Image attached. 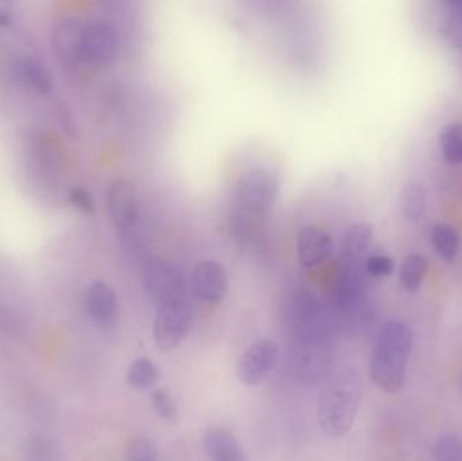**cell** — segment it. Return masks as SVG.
Segmentation results:
<instances>
[{
    "mask_svg": "<svg viewBox=\"0 0 462 461\" xmlns=\"http://www.w3.org/2000/svg\"><path fill=\"white\" fill-rule=\"evenodd\" d=\"M414 335L401 321H390L380 329L371 359V378L387 394L402 392Z\"/></svg>",
    "mask_w": 462,
    "mask_h": 461,
    "instance_id": "cell-1",
    "label": "cell"
},
{
    "mask_svg": "<svg viewBox=\"0 0 462 461\" xmlns=\"http://www.w3.org/2000/svg\"><path fill=\"white\" fill-rule=\"evenodd\" d=\"M361 401L357 375L344 373L330 382L318 402V422L330 438L346 436L353 428Z\"/></svg>",
    "mask_w": 462,
    "mask_h": 461,
    "instance_id": "cell-2",
    "label": "cell"
},
{
    "mask_svg": "<svg viewBox=\"0 0 462 461\" xmlns=\"http://www.w3.org/2000/svg\"><path fill=\"white\" fill-rule=\"evenodd\" d=\"M279 189L280 178L273 171L265 168L246 171L239 176L234 187L231 213L257 221L271 210Z\"/></svg>",
    "mask_w": 462,
    "mask_h": 461,
    "instance_id": "cell-3",
    "label": "cell"
},
{
    "mask_svg": "<svg viewBox=\"0 0 462 461\" xmlns=\"http://www.w3.org/2000/svg\"><path fill=\"white\" fill-rule=\"evenodd\" d=\"M192 324L191 306L187 300L159 306L153 322V340L162 351L178 348Z\"/></svg>",
    "mask_w": 462,
    "mask_h": 461,
    "instance_id": "cell-4",
    "label": "cell"
},
{
    "mask_svg": "<svg viewBox=\"0 0 462 461\" xmlns=\"http://www.w3.org/2000/svg\"><path fill=\"white\" fill-rule=\"evenodd\" d=\"M292 364L296 375L304 383L325 381L331 370V352L325 337L299 338Z\"/></svg>",
    "mask_w": 462,
    "mask_h": 461,
    "instance_id": "cell-5",
    "label": "cell"
},
{
    "mask_svg": "<svg viewBox=\"0 0 462 461\" xmlns=\"http://www.w3.org/2000/svg\"><path fill=\"white\" fill-rule=\"evenodd\" d=\"M143 287L159 306L186 300V275L172 263L157 262L149 265L143 273Z\"/></svg>",
    "mask_w": 462,
    "mask_h": 461,
    "instance_id": "cell-6",
    "label": "cell"
},
{
    "mask_svg": "<svg viewBox=\"0 0 462 461\" xmlns=\"http://www.w3.org/2000/svg\"><path fill=\"white\" fill-rule=\"evenodd\" d=\"M119 51V34L108 22H94L84 26L81 60L92 65L113 64Z\"/></svg>",
    "mask_w": 462,
    "mask_h": 461,
    "instance_id": "cell-7",
    "label": "cell"
},
{
    "mask_svg": "<svg viewBox=\"0 0 462 461\" xmlns=\"http://www.w3.org/2000/svg\"><path fill=\"white\" fill-rule=\"evenodd\" d=\"M108 217L121 233H127L137 224L140 199L134 184L127 179H116L107 189Z\"/></svg>",
    "mask_w": 462,
    "mask_h": 461,
    "instance_id": "cell-8",
    "label": "cell"
},
{
    "mask_svg": "<svg viewBox=\"0 0 462 461\" xmlns=\"http://www.w3.org/2000/svg\"><path fill=\"white\" fill-rule=\"evenodd\" d=\"M279 359V346L274 341L260 340L250 346L236 363V376L245 386H257L265 381Z\"/></svg>",
    "mask_w": 462,
    "mask_h": 461,
    "instance_id": "cell-9",
    "label": "cell"
},
{
    "mask_svg": "<svg viewBox=\"0 0 462 461\" xmlns=\"http://www.w3.org/2000/svg\"><path fill=\"white\" fill-rule=\"evenodd\" d=\"M192 291L205 303H219L226 297L229 279L224 265L213 260H203L192 270Z\"/></svg>",
    "mask_w": 462,
    "mask_h": 461,
    "instance_id": "cell-10",
    "label": "cell"
},
{
    "mask_svg": "<svg viewBox=\"0 0 462 461\" xmlns=\"http://www.w3.org/2000/svg\"><path fill=\"white\" fill-rule=\"evenodd\" d=\"M84 26L75 18H64L54 24L51 46L57 59L64 67L75 68L81 60V41Z\"/></svg>",
    "mask_w": 462,
    "mask_h": 461,
    "instance_id": "cell-11",
    "label": "cell"
},
{
    "mask_svg": "<svg viewBox=\"0 0 462 461\" xmlns=\"http://www.w3.org/2000/svg\"><path fill=\"white\" fill-rule=\"evenodd\" d=\"M334 252L331 235L320 227L307 226L299 232L296 238V254L304 268H315L325 263Z\"/></svg>",
    "mask_w": 462,
    "mask_h": 461,
    "instance_id": "cell-12",
    "label": "cell"
},
{
    "mask_svg": "<svg viewBox=\"0 0 462 461\" xmlns=\"http://www.w3.org/2000/svg\"><path fill=\"white\" fill-rule=\"evenodd\" d=\"M203 444L211 461H249L238 438L227 428H208Z\"/></svg>",
    "mask_w": 462,
    "mask_h": 461,
    "instance_id": "cell-13",
    "label": "cell"
},
{
    "mask_svg": "<svg viewBox=\"0 0 462 461\" xmlns=\"http://www.w3.org/2000/svg\"><path fill=\"white\" fill-rule=\"evenodd\" d=\"M87 309L100 325H110L118 311L116 291L105 281H95L87 292Z\"/></svg>",
    "mask_w": 462,
    "mask_h": 461,
    "instance_id": "cell-14",
    "label": "cell"
},
{
    "mask_svg": "<svg viewBox=\"0 0 462 461\" xmlns=\"http://www.w3.org/2000/svg\"><path fill=\"white\" fill-rule=\"evenodd\" d=\"M374 238V226L368 222H357L350 225L342 235L341 256L345 262L355 263L368 251Z\"/></svg>",
    "mask_w": 462,
    "mask_h": 461,
    "instance_id": "cell-15",
    "label": "cell"
},
{
    "mask_svg": "<svg viewBox=\"0 0 462 461\" xmlns=\"http://www.w3.org/2000/svg\"><path fill=\"white\" fill-rule=\"evenodd\" d=\"M401 208L410 222L422 221L428 208V189L420 181L406 184L401 192Z\"/></svg>",
    "mask_w": 462,
    "mask_h": 461,
    "instance_id": "cell-16",
    "label": "cell"
},
{
    "mask_svg": "<svg viewBox=\"0 0 462 461\" xmlns=\"http://www.w3.org/2000/svg\"><path fill=\"white\" fill-rule=\"evenodd\" d=\"M431 243H433L434 251L442 260L447 263L455 262L460 248V235L456 227L445 222L434 225L431 230Z\"/></svg>",
    "mask_w": 462,
    "mask_h": 461,
    "instance_id": "cell-17",
    "label": "cell"
},
{
    "mask_svg": "<svg viewBox=\"0 0 462 461\" xmlns=\"http://www.w3.org/2000/svg\"><path fill=\"white\" fill-rule=\"evenodd\" d=\"M19 69L24 80L34 91L41 95H48L53 89V80L48 68L35 59V57H23L19 61Z\"/></svg>",
    "mask_w": 462,
    "mask_h": 461,
    "instance_id": "cell-18",
    "label": "cell"
},
{
    "mask_svg": "<svg viewBox=\"0 0 462 461\" xmlns=\"http://www.w3.org/2000/svg\"><path fill=\"white\" fill-rule=\"evenodd\" d=\"M429 270V262L423 254H411L404 257L399 270L402 287L406 291L415 292L422 286Z\"/></svg>",
    "mask_w": 462,
    "mask_h": 461,
    "instance_id": "cell-19",
    "label": "cell"
},
{
    "mask_svg": "<svg viewBox=\"0 0 462 461\" xmlns=\"http://www.w3.org/2000/svg\"><path fill=\"white\" fill-rule=\"evenodd\" d=\"M159 381V368L148 357H138L127 370V383L138 392L152 389Z\"/></svg>",
    "mask_w": 462,
    "mask_h": 461,
    "instance_id": "cell-20",
    "label": "cell"
},
{
    "mask_svg": "<svg viewBox=\"0 0 462 461\" xmlns=\"http://www.w3.org/2000/svg\"><path fill=\"white\" fill-rule=\"evenodd\" d=\"M439 146L444 159L450 165L462 164V124H450L445 127L439 135Z\"/></svg>",
    "mask_w": 462,
    "mask_h": 461,
    "instance_id": "cell-21",
    "label": "cell"
},
{
    "mask_svg": "<svg viewBox=\"0 0 462 461\" xmlns=\"http://www.w3.org/2000/svg\"><path fill=\"white\" fill-rule=\"evenodd\" d=\"M151 403L157 416L168 422L178 420L179 410L170 392L164 389H154L151 395Z\"/></svg>",
    "mask_w": 462,
    "mask_h": 461,
    "instance_id": "cell-22",
    "label": "cell"
},
{
    "mask_svg": "<svg viewBox=\"0 0 462 461\" xmlns=\"http://www.w3.org/2000/svg\"><path fill=\"white\" fill-rule=\"evenodd\" d=\"M436 461H462V440L456 436H442L434 444Z\"/></svg>",
    "mask_w": 462,
    "mask_h": 461,
    "instance_id": "cell-23",
    "label": "cell"
},
{
    "mask_svg": "<svg viewBox=\"0 0 462 461\" xmlns=\"http://www.w3.org/2000/svg\"><path fill=\"white\" fill-rule=\"evenodd\" d=\"M126 461H159V452L151 440L137 438L127 447Z\"/></svg>",
    "mask_w": 462,
    "mask_h": 461,
    "instance_id": "cell-24",
    "label": "cell"
},
{
    "mask_svg": "<svg viewBox=\"0 0 462 461\" xmlns=\"http://www.w3.org/2000/svg\"><path fill=\"white\" fill-rule=\"evenodd\" d=\"M364 268L366 273L374 278H385L393 275L395 271V262L393 257L384 256V254H372L365 260Z\"/></svg>",
    "mask_w": 462,
    "mask_h": 461,
    "instance_id": "cell-25",
    "label": "cell"
},
{
    "mask_svg": "<svg viewBox=\"0 0 462 461\" xmlns=\"http://www.w3.org/2000/svg\"><path fill=\"white\" fill-rule=\"evenodd\" d=\"M69 200L78 210L86 214H92L95 211V200L91 192L84 187H75L70 189Z\"/></svg>",
    "mask_w": 462,
    "mask_h": 461,
    "instance_id": "cell-26",
    "label": "cell"
},
{
    "mask_svg": "<svg viewBox=\"0 0 462 461\" xmlns=\"http://www.w3.org/2000/svg\"><path fill=\"white\" fill-rule=\"evenodd\" d=\"M59 119L62 130L67 133L70 137H75L78 134V124H76L75 114L68 107L65 103L59 106Z\"/></svg>",
    "mask_w": 462,
    "mask_h": 461,
    "instance_id": "cell-27",
    "label": "cell"
},
{
    "mask_svg": "<svg viewBox=\"0 0 462 461\" xmlns=\"http://www.w3.org/2000/svg\"><path fill=\"white\" fill-rule=\"evenodd\" d=\"M456 5H458V7H460V8H461V11H462V2H460V3H456Z\"/></svg>",
    "mask_w": 462,
    "mask_h": 461,
    "instance_id": "cell-28",
    "label": "cell"
},
{
    "mask_svg": "<svg viewBox=\"0 0 462 461\" xmlns=\"http://www.w3.org/2000/svg\"><path fill=\"white\" fill-rule=\"evenodd\" d=\"M460 382H461V387H462V371H461Z\"/></svg>",
    "mask_w": 462,
    "mask_h": 461,
    "instance_id": "cell-29",
    "label": "cell"
}]
</instances>
